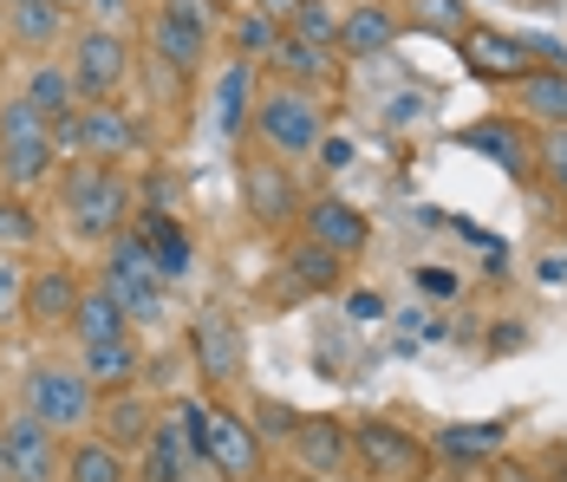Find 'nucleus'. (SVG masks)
<instances>
[{
  "label": "nucleus",
  "mask_w": 567,
  "mask_h": 482,
  "mask_svg": "<svg viewBox=\"0 0 567 482\" xmlns=\"http://www.w3.org/2000/svg\"><path fill=\"white\" fill-rule=\"evenodd\" d=\"M456 40H463V65H470L476 79L515 85V79L528 72V47H522L515 33H496V27H463Z\"/></svg>",
  "instance_id": "obj_14"
},
{
  "label": "nucleus",
  "mask_w": 567,
  "mask_h": 482,
  "mask_svg": "<svg viewBox=\"0 0 567 482\" xmlns=\"http://www.w3.org/2000/svg\"><path fill=\"white\" fill-rule=\"evenodd\" d=\"M20 287H27V280L0 261V320H13V314H20Z\"/></svg>",
  "instance_id": "obj_38"
},
{
  "label": "nucleus",
  "mask_w": 567,
  "mask_h": 482,
  "mask_svg": "<svg viewBox=\"0 0 567 482\" xmlns=\"http://www.w3.org/2000/svg\"><path fill=\"white\" fill-rule=\"evenodd\" d=\"M105 287L117 294V307L131 320H164V274L151 261L144 235H124L117 228L112 242H105Z\"/></svg>",
  "instance_id": "obj_4"
},
{
  "label": "nucleus",
  "mask_w": 567,
  "mask_h": 482,
  "mask_svg": "<svg viewBox=\"0 0 567 482\" xmlns=\"http://www.w3.org/2000/svg\"><path fill=\"white\" fill-rule=\"evenodd\" d=\"M287 40V20H275V13H261V7H248V13H235V47H241V59L255 53H275Z\"/></svg>",
  "instance_id": "obj_32"
},
{
  "label": "nucleus",
  "mask_w": 567,
  "mask_h": 482,
  "mask_svg": "<svg viewBox=\"0 0 567 482\" xmlns=\"http://www.w3.org/2000/svg\"><path fill=\"white\" fill-rule=\"evenodd\" d=\"M105 418H112V424H105V443L124 450V443H144V437H151V418H157V411H151L144 398H131V384H124V391H112Z\"/></svg>",
  "instance_id": "obj_31"
},
{
  "label": "nucleus",
  "mask_w": 567,
  "mask_h": 482,
  "mask_svg": "<svg viewBox=\"0 0 567 482\" xmlns=\"http://www.w3.org/2000/svg\"><path fill=\"white\" fill-rule=\"evenodd\" d=\"M65 215H72V228H79L85 242H112L117 228H124V215H131V183L99 157L79 163V170L65 176Z\"/></svg>",
  "instance_id": "obj_2"
},
{
  "label": "nucleus",
  "mask_w": 567,
  "mask_h": 482,
  "mask_svg": "<svg viewBox=\"0 0 567 482\" xmlns=\"http://www.w3.org/2000/svg\"><path fill=\"white\" fill-rule=\"evenodd\" d=\"M72 332H79V346L117 339V332H131V314L117 307L112 287H92V294H79V307H72Z\"/></svg>",
  "instance_id": "obj_23"
},
{
  "label": "nucleus",
  "mask_w": 567,
  "mask_h": 482,
  "mask_svg": "<svg viewBox=\"0 0 567 482\" xmlns=\"http://www.w3.org/2000/svg\"><path fill=\"white\" fill-rule=\"evenodd\" d=\"M144 248H151V261H157V274L164 280H183L189 274V235L176 228V215H144Z\"/></svg>",
  "instance_id": "obj_27"
},
{
  "label": "nucleus",
  "mask_w": 567,
  "mask_h": 482,
  "mask_svg": "<svg viewBox=\"0 0 567 482\" xmlns=\"http://www.w3.org/2000/svg\"><path fill=\"white\" fill-rule=\"evenodd\" d=\"M79 294H85V287H79L65 268H47V274H33V280L20 287V314H27L33 326H47V332H53V326H72Z\"/></svg>",
  "instance_id": "obj_17"
},
{
  "label": "nucleus",
  "mask_w": 567,
  "mask_h": 482,
  "mask_svg": "<svg viewBox=\"0 0 567 482\" xmlns=\"http://www.w3.org/2000/svg\"><path fill=\"white\" fill-rule=\"evenodd\" d=\"M346 437H352V457L365 463V476H379V482H417L431 470V443H417L411 430L385 424V418L346 430Z\"/></svg>",
  "instance_id": "obj_6"
},
{
  "label": "nucleus",
  "mask_w": 567,
  "mask_h": 482,
  "mask_svg": "<svg viewBox=\"0 0 567 482\" xmlns=\"http://www.w3.org/2000/svg\"><path fill=\"white\" fill-rule=\"evenodd\" d=\"M189 482H203V476H189Z\"/></svg>",
  "instance_id": "obj_44"
},
{
  "label": "nucleus",
  "mask_w": 567,
  "mask_h": 482,
  "mask_svg": "<svg viewBox=\"0 0 567 482\" xmlns=\"http://www.w3.org/2000/svg\"><path fill=\"white\" fill-rule=\"evenodd\" d=\"M7 7H20V0H7Z\"/></svg>",
  "instance_id": "obj_43"
},
{
  "label": "nucleus",
  "mask_w": 567,
  "mask_h": 482,
  "mask_svg": "<svg viewBox=\"0 0 567 482\" xmlns=\"http://www.w3.org/2000/svg\"><path fill=\"white\" fill-rule=\"evenodd\" d=\"M209 7H223V13H248L255 0H209Z\"/></svg>",
  "instance_id": "obj_42"
},
{
  "label": "nucleus",
  "mask_w": 567,
  "mask_h": 482,
  "mask_svg": "<svg viewBox=\"0 0 567 482\" xmlns=\"http://www.w3.org/2000/svg\"><path fill=\"white\" fill-rule=\"evenodd\" d=\"M515 92H522V111H528V117H542V124H567V72L561 65H548V72H522Z\"/></svg>",
  "instance_id": "obj_28"
},
{
  "label": "nucleus",
  "mask_w": 567,
  "mask_h": 482,
  "mask_svg": "<svg viewBox=\"0 0 567 482\" xmlns=\"http://www.w3.org/2000/svg\"><path fill=\"white\" fill-rule=\"evenodd\" d=\"M65 482H124V450L105 443V437L72 443V457H65Z\"/></svg>",
  "instance_id": "obj_30"
},
{
  "label": "nucleus",
  "mask_w": 567,
  "mask_h": 482,
  "mask_svg": "<svg viewBox=\"0 0 567 482\" xmlns=\"http://www.w3.org/2000/svg\"><path fill=\"white\" fill-rule=\"evenodd\" d=\"M40 242V215L27 209L20 196H7L0 203V248H33Z\"/></svg>",
  "instance_id": "obj_34"
},
{
  "label": "nucleus",
  "mask_w": 567,
  "mask_h": 482,
  "mask_svg": "<svg viewBox=\"0 0 567 482\" xmlns=\"http://www.w3.org/2000/svg\"><path fill=\"white\" fill-rule=\"evenodd\" d=\"M0 476L7 482H53L59 476V443L53 424H40L33 411L0 424Z\"/></svg>",
  "instance_id": "obj_9"
},
{
  "label": "nucleus",
  "mask_w": 567,
  "mask_h": 482,
  "mask_svg": "<svg viewBox=\"0 0 567 482\" xmlns=\"http://www.w3.org/2000/svg\"><path fill=\"white\" fill-rule=\"evenodd\" d=\"M176 418H183L189 443H196V463L216 470V482H261V437L241 418H228L209 398H183Z\"/></svg>",
  "instance_id": "obj_1"
},
{
  "label": "nucleus",
  "mask_w": 567,
  "mask_h": 482,
  "mask_svg": "<svg viewBox=\"0 0 567 482\" xmlns=\"http://www.w3.org/2000/svg\"><path fill=\"white\" fill-rule=\"evenodd\" d=\"M189 470H203L196 463V443H189V430H183V418H157L151 424V437H144V470L137 476L144 482H189Z\"/></svg>",
  "instance_id": "obj_15"
},
{
  "label": "nucleus",
  "mask_w": 567,
  "mask_h": 482,
  "mask_svg": "<svg viewBox=\"0 0 567 482\" xmlns=\"http://www.w3.org/2000/svg\"><path fill=\"white\" fill-rule=\"evenodd\" d=\"M0 176L13 189H33L40 176H53V124L27 99L0 105Z\"/></svg>",
  "instance_id": "obj_5"
},
{
  "label": "nucleus",
  "mask_w": 567,
  "mask_h": 482,
  "mask_svg": "<svg viewBox=\"0 0 567 482\" xmlns=\"http://www.w3.org/2000/svg\"><path fill=\"white\" fill-rule=\"evenodd\" d=\"M268 59H275V72H287L300 92L333 79V47H313V40H293V33H287V40H281V47H275Z\"/></svg>",
  "instance_id": "obj_26"
},
{
  "label": "nucleus",
  "mask_w": 567,
  "mask_h": 482,
  "mask_svg": "<svg viewBox=\"0 0 567 482\" xmlns=\"http://www.w3.org/2000/svg\"><path fill=\"white\" fill-rule=\"evenodd\" d=\"M248 117H255L261 144H268V151H281V157H313V151H320V137H327V111H320L313 92H300V85L261 92Z\"/></svg>",
  "instance_id": "obj_3"
},
{
  "label": "nucleus",
  "mask_w": 567,
  "mask_h": 482,
  "mask_svg": "<svg viewBox=\"0 0 567 482\" xmlns=\"http://www.w3.org/2000/svg\"><path fill=\"white\" fill-rule=\"evenodd\" d=\"M248 111H255V65H248V59H235L223 79H216V131L235 137V131L248 124Z\"/></svg>",
  "instance_id": "obj_25"
},
{
  "label": "nucleus",
  "mask_w": 567,
  "mask_h": 482,
  "mask_svg": "<svg viewBox=\"0 0 567 482\" xmlns=\"http://www.w3.org/2000/svg\"><path fill=\"white\" fill-rule=\"evenodd\" d=\"M535 163H542V176L567 196V124H548V137L535 144Z\"/></svg>",
  "instance_id": "obj_35"
},
{
  "label": "nucleus",
  "mask_w": 567,
  "mask_h": 482,
  "mask_svg": "<svg viewBox=\"0 0 567 482\" xmlns=\"http://www.w3.org/2000/svg\"><path fill=\"white\" fill-rule=\"evenodd\" d=\"M72 85H79V99H112L117 85H124V72H131V53H124V40L105 33V27H92V33H79V47H72Z\"/></svg>",
  "instance_id": "obj_10"
},
{
  "label": "nucleus",
  "mask_w": 567,
  "mask_h": 482,
  "mask_svg": "<svg viewBox=\"0 0 567 482\" xmlns=\"http://www.w3.org/2000/svg\"><path fill=\"white\" fill-rule=\"evenodd\" d=\"M27 411L53 430L92 424V378L72 372V366H33L27 372Z\"/></svg>",
  "instance_id": "obj_7"
},
{
  "label": "nucleus",
  "mask_w": 567,
  "mask_h": 482,
  "mask_svg": "<svg viewBox=\"0 0 567 482\" xmlns=\"http://www.w3.org/2000/svg\"><path fill=\"white\" fill-rule=\"evenodd\" d=\"M151 47H157V59L176 79H189L203 65V53H209V7L203 0H164L157 20H151Z\"/></svg>",
  "instance_id": "obj_8"
},
{
  "label": "nucleus",
  "mask_w": 567,
  "mask_h": 482,
  "mask_svg": "<svg viewBox=\"0 0 567 482\" xmlns=\"http://www.w3.org/2000/svg\"><path fill=\"white\" fill-rule=\"evenodd\" d=\"M7 27H13V40L27 53H47L59 33H65V7L59 0H20V7H7Z\"/></svg>",
  "instance_id": "obj_24"
},
{
  "label": "nucleus",
  "mask_w": 567,
  "mask_h": 482,
  "mask_svg": "<svg viewBox=\"0 0 567 482\" xmlns=\"http://www.w3.org/2000/svg\"><path fill=\"white\" fill-rule=\"evenodd\" d=\"M496 450H503V424H444L431 437V457L444 470H470V463H483Z\"/></svg>",
  "instance_id": "obj_20"
},
{
  "label": "nucleus",
  "mask_w": 567,
  "mask_h": 482,
  "mask_svg": "<svg viewBox=\"0 0 567 482\" xmlns=\"http://www.w3.org/2000/svg\"><path fill=\"white\" fill-rule=\"evenodd\" d=\"M241 189H248V215H255L261 228H281V222H293V215L307 209L300 189H293V176H287L275 157H248L241 163Z\"/></svg>",
  "instance_id": "obj_12"
},
{
  "label": "nucleus",
  "mask_w": 567,
  "mask_h": 482,
  "mask_svg": "<svg viewBox=\"0 0 567 482\" xmlns=\"http://www.w3.org/2000/svg\"><path fill=\"white\" fill-rule=\"evenodd\" d=\"M261 424H268V430H281V437H293V424H300V418H293L287 404H261Z\"/></svg>",
  "instance_id": "obj_40"
},
{
  "label": "nucleus",
  "mask_w": 567,
  "mask_h": 482,
  "mask_svg": "<svg viewBox=\"0 0 567 482\" xmlns=\"http://www.w3.org/2000/svg\"><path fill=\"white\" fill-rule=\"evenodd\" d=\"M85 352V378H92V391H124L137 366H144V352H137V339L131 332H117V339H92V346H79Z\"/></svg>",
  "instance_id": "obj_19"
},
{
  "label": "nucleus",
  "mask_w": 567,
  "mask_h": 482,
  "mask_svg": "<svg viewBox=\"0 0 567 482\" xmlns=\"http://www.w3.org/2000/svg\"><path fill=\"white\" fill-rule=\"evenodd\" d=\"M189 352H196V372L209 378V384H228V378L241 372V359H248L241 326L228 320L223 307H203V314H196V326H189Z\"/></svg>",
  "instance_id": "obj_11"
},
{
  "label": "nucleus",
  "mask_w": 567,
  "mask_h": 482,
  "mask_svg": "<svg viewBox=\"0 0 567 482\" xmlns=\"http://www.w3.org/2000/svg\"><path fill=\"white\" fill-rule=\"evenodd\" d=\"M333 47L352 59H372V53H392L398 47V20L385 7H352L340 20V33H333Z\"/></svg>",
  "instance_id": "obj_21"
},
{
  "label": "nucleus",
  "mask_w": 567,
  "mask_h": 482,
  "mask_svg": "<svg viewBox=\"0 0 567 482\" xmlns=\"http://www.w3.org/2000/svg\"><path fill=\"white\" fill-rule=\"evenodd\" d=\"M417 27L424 33H463L470 13H463V0H417Z\"/></svg>",
  "instance_id": "obj_36"
},
{
  "label": "nucleus",
  "mask_w": 567,
  "mask_h": 482,
  "mask_svg": "<svg viewBox=\"0 0 567 482\" xmlns=\"http://www.w3.org/2000/svg\"><path fill=\"white\" fill-rule=\"evenodd\" d=\"M320 163L327 170H352V144L346 137H320Z\"/></svg>",
  "instance_id": "obj_39"
},
{
  "label": "nucleus",
  "mask_w": 567,
  "mask_h": 482,
  "mask_svg": "<svg viewBox=\"0 0 567 482\" xmlns=\"http://www.w3.org/2000/svg\"><path fill=\"white\" fill-rule=\"evenodd\" d=\"M20 99L40 111L47 124H59V117H72V111H79V85H72V72H65V65H47V59H40V65L27 72V92H20Z\"/></svg>",
  "instance_id": "obj_22"
},
{
  "label": "nucleus",
  "mask_w": 567,
  "mask_h": 482,
  "mask_svg": "<svg viewBox=\"0 0 567 482\" xmlns=\"http://www.w3.org/2000/svg\"><path fill=\"white\" fill-rule=\"evenodd\" d=\"M287 33L293 40H313V47H333V33H340V20L320 7V0H300L293 13H287Z\"/></svg>",
  "instance_id": "obj_33"
},
{
  "label": "nucleus",
  "mask_w": 567,
  "mask_h": 482,
  "mask_svg": "<svg viewBox=\"0 0 567 482\" xmlns=\"http://www.w3.org/2000/svg\"><path fill=\"white\" fill-rule=\"evenodd\" d=\"M346 314H352L359 326L385 320V294H372V287H365V294H352V300H346Z\"/></svg>",
  "instance_id": "obj_37"
},
{
  "label": "nucleus",
  "mask_w": 567,
  "mask_h": 482,
  "mask_svg": "<svg viewBox=\"0 0 567 482\" xmlns=\"http://www.w3.org/2000/svg\"><path fill=\"white\" fill-rule=\"evenodd\" d=\"M307 215V242H320V248H333V255H365V242H372V222L352 209V203H340V196H320Z\"/></svg>",
  "instance_id": "obj_16"
},
{
  "label": "nucleus",
  "mask_w": 567,
  "mask_h": 482,
  "mask_svg": "<svg viewBox=\"0 0 567 482\" xmlns=\"http://www.w3.org/2000/svg\"><path fill=\"white\" fill-rule=\"evenodd\" d=\"M456 144H463L470 157H489L496 170H509V176H528V170H535V144H528V131L509 124V117L463 124V131H456Z\"/></svg>",
  "instance_id": "obj_13"
},
{
  "label": "nucleus",
  "mask_w": 567,
  "mask_h": 482,
  "mask_svg": "<svg viewBox=\"0 0 567 482\" xmlns=\"http://www.w3.org/2000/svg\"><path fill=\"white\" fill-rule=\"evenodd\" d=\"M255 7H261V13H275V20H287V13H293L300 0H255Z\"/></svg>",
  "instance_id": "obj_41"
},
{
  "label": "nucleus",
  "mask_w": 567,
  "mask_h": 482,
  "mask_svg": "<svg viewBox=\"0 0 567 482\" xmlns=\"http://www.w3.org/2000/svg\"><path fill=\"white\" fill-rule=\"evenodd\" d=\"M293 457H300L307 470H320V476H340L346 457H352V437H346L333 418H300V424H293Z\"/></svg>",
  "instance_id": "obj_18"
},
{
  "label": "nucleus",
  "mask_w": 567,
  "mask_h": 482,
  "mask_svg": "<svg viewBox=\"0 0 567 482\" xmlns=\"http://www.w3.org/2000/svg\"><path fill=\"white\" fill-rule=\"evenodd\" d=\"M287 274H293V287L300 294H333L346 274V255H333V248H320V242H300L293 255H287Z\"/></svg>",
  "instance_id": "obj_29"
}]
</instances>
